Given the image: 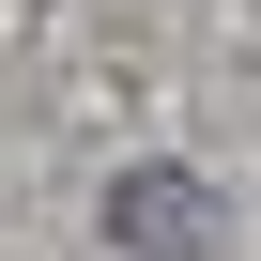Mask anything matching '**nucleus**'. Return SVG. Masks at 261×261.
<instances>
[{"mask_svg": "<svg viewBox=\"0 0 261 261\" xmlns=\"http://www.w3.org/2000/svg\"><path fill=\"white\" fill-rule=\"evenodd\" d=\"M108 246L200 261V246H215V185H200V169H123V185H108Z\"/></svg>", "mask_w": 261, "mask_h": 261, "instance_id": "nucleus-1", "label": "nucleus"}]
</instances>
